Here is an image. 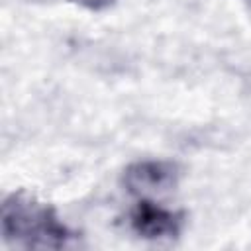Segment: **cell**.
Returning <instances> with one entry per match:
<instances>
[{"instance_id":"6da1fadb","label":"cell","mask_w":251,"mask_h":251,"mask_svg":"<svg viewBox=\"0 0 251 251\" xmlns=\"http://www.w3.org/2000/svg\"><path fill=\"white\" fill-rule=\"evenodd\" d=\"M0 224L4 239L18 247L59 249L73 237L51 206L25 192H14L2 202Z\"/></svg>"},{"instance_id":"7a4b0ae2","label":"cell","mask_w":251,"mask_h":251,"mask_svg":"<svg viewBox=\"0 0 251 251\" xmlns=\"http://www.w3.org/2000/svg\"><path fill=\"white\" fill-rule=\"evenodd\" d=\"M180 171L175 163L163 159L135 161L124 171V186L129 194L139 198H151L167 194L178 184Z\"/></svg>"},{"instance_id":"3957f363","label":"cell","mask_w":251,"mask_h":251,"mask_svg":"<svg viewBox=\"0 0 251 251\" xmlns=\"http://www.w3.org/2000/svg\"><path fill=\"white\" fill-rule=\"evenodd\" d=\"M129 222L133 231L145 239H175L180 235L184 224L178 212L161 208L149 198H141L133 208Z\"/></svg>"},{"instance_id":"277c9868","label":"cell","mask_w":251,"mask_h":251,"mask_svg":"<svg viewBox=\"0 0 251 251\" xmlns=\"http://www.w3.org/2000/svg\"><path fill=\"white\" fill-rule=\"evenodd\" d=\"M73 4H78V6H82V8H86V10H94V12H98V10H106V8H110L116 0H71Z\"/></svg>"}]
</instances>
